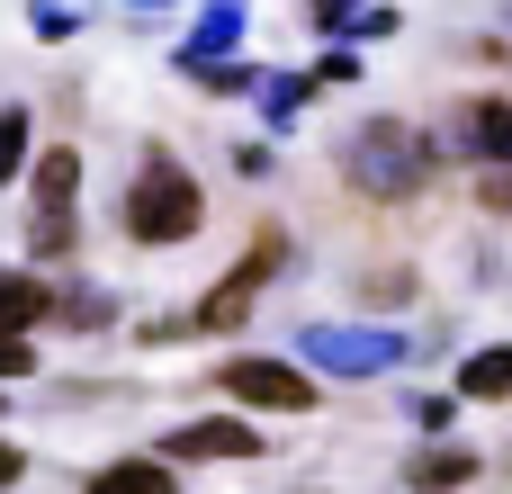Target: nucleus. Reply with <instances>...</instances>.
<instances>
[{
	"mask_svg": "<svg viewBox=\"0 0 512 494\" xmlns=\"http://www.w3.org/2000/svg\"><path fill=\"white\" fill-rule=\"evenodd\" d=\"M36 369V351H27V333H0V378H27Z\"/></svg>",
	"mask_w": 512,
	"mask_h": 494,
	"instance_id": "obj_18",
	"label": "nucleus"
},
{
	"mask_svg": "<svg viewBox=\"0 0 512 494\" xmlns=\"http://www.w3.org/2000/svg\"><path fill=\"white\" fill-rule=\"evenodd\" d=\"M315 18H324V27H342V18H351V0H315Z\"/></svg>",
	"mask_w": 512,
	"mask_h": 494,
	"instance_id": "obj_21",
	"label": "nucleus"
},
{
	"mask_svg": "<svg viewBox=\"0 0 512 494\" xmlns=\"http://www.w3.org/2000/svg\"><path fill=\"white\" fill-rule=\"evenodd\" d=\"M468 477H477V450H459V441H441V450L414 459V486H423V494H459Z\"/></svg>",
	"mask_w": 512,
	"mask_h": 494,
	"instance_id": "obj_12",
	"label": "nucleus"
},
{
	"mask_svg": "<svg viewBox=\"0 0 512 494\" xmlns=\"http://www.w3.org/2000/svg\"><path fill=\"white\" fill-rule=\"evenodd\" d=\"M279 270H288V234H261V243H252V261H243L234 279H216V288H207V306H198L189 324H207V333H234V324L252 315L261 279H279Z\"/></svg>",
	"mask_w": 512,
	"mask_h": 494,
	"instance_id": "obj_4",
	"label": "nucleus"
},
{
	"mask_svg": "<svg viewBox=\"0 0 512 494\" xmlns=\"http://www.w3.org/2000/svg\"><path fill=\"white\" fill-rule=\"evenodd\" d=\"M72 198H81V153H45L36 162V252L45 261L72 252Z\"/></svg>",
	"mask_w": 512,
	"mask_h": 494,
	"instance_id": "obj_5",
	"label": "nucleus"
},
{
	"mask_svg": "<svg viewBox=\"0 0 512 494\" xmlns=\"http://www.w3.org/2000/svg\"><path fill=\"white\" fill-rule=\"evenodd\" d=\"M45 315H54L45 279H27V270H0V333H27V324H45Z\"/></svg>",
	"mask_w": 512,
	"mask_h": 494,
	"instance_id": "obj_11",
	"label": "nucleus"
},
{
	"mask_svg": "<svg viewBox=\"0 0 512 494\" xmlns=\"http://www.w3.org/2000/svg\"><path fill=\"white\" fill-rule=\"evenodd\" d=\"M216 387H225L234 405H261V414H306V405H315L306 369H288V360H225Z\"/></svg>",
	"mask_w": 512,
	"mask_h": 494,
	"instance_id": "obj_6",
	"label": "nucleus"
},
{
	"mask_svg": "<svg viewBox=\"0 0 512 494\" xmlns=\"http://www.w3.org/2000/svg\"><path fill=\"white\" fill-rule=\"evenodd\" d=\"M27 171V108H0V189H18Z\"/></svg>",
	"mask_w": 512,
	"mask_h": 494,
	"instance_id": "obj_14",
	"label": "nucleus"
},
{
	"mask_svg": "<svg viewBox=\"0 0 512 494\" xmlns=\"http://www.w3.org/2000/svg\"><path fill=\"white\" fill-rule=\"evenodd\" d=\"M0 405H9V396H0Z\"/></svg>",
	"mask_w": 512,
	"mask_h": 494,
	"instance_id": "obj_23",
	"label": "nucleus"
},
{
	"mask_svg": "<svg viewBox=\"0 0 512 494\" xmlns=\"http://www.w3.org/2000/svg\"><path fill=\"white\" fill-rule=\"evenodd\" d=\"M18 468H27V459H18V450H9V441H0V494L18 486Z\"/></svg>",
	"mask_w": 512,
	"mask_h": 494,
	"instance_id": "obj_20",
	"label": "nucleus"
},
{
	"mask_svg": "<svg viewBox=\"0 0 512 494\" xmlns=\"http://www.w3.org/2000/svg\"><path fill=\"white\" fill-rule=\"evenodd\" d=\"M459 396L504 405V396H512V342H486V351H468V360H459Z\"/></svg>",
	"mask_w": 512,
	"mask_h": 494,
	"instance_id": "obj_10",
	"label": "nucleus"
},
{
	"mask_svg": "<svg viewBox=\"0 0 512 494\" xmlns=\"http://www.w3.org/2000/svg\"><path fill=\"white\" fill-rule=\"evenodd\" d=\"M486 207H504V216H512V171H495V180H486Z\"/></svg>",
	"mask_w": 512,
	"mask_h": 494,
	"instance_id": "obj_19",
	"label": "nucleus"
},
{
	"mask_svg": "<svg viewBox=\"0 0 512 494\" xmlns=\"http://www.w3.org/2000/svg\"><path fill=\"white\" fill-rule=\"evenodd\" d=\"M126 9H162V0H126Z\"/></svg>",
	"mask_w": 512,
	"mask_h": 494,
	"instance_id": "obj_22",
	"label": "nucleus"
},
{
	"mask_svg": "<svg viewBox=\"0 0 512 494\" xmlns=\"http://www.w3.org/2000/svg\"><path fill=\"white\" fill-rule=\"evenodd\" d=\"M342 171H351V189H369V198H414V189L432 180V144H423L405 117H360V126L342 135Z\"/></svg>",
	"mask_w": 512,
	"mask_h": 494,
	"instance_id": "obj_1",
	"label": "nucleus"
},
{
	"mask_svg": "<svg viewBox=\"0 0 512 494\" xmlns=\"http://www.w3.org/2000/svg\"><path fill=\"white\" fill-rule=\"evenodd\" d=\"M459 153H477V162L512 171V99H477V108L459 117Z\"/></svg>",
	"mask_w": 512,
	"mask_h": 494,
	"instance_id": "obj_8",
	"label": "nucleus"
},
{
	"mask_svg": "<svg viewBox=\"0 0 512 494\" xmlns=\"http://www.w3.org/2000/svg\"><path fill=\"white\" fill-rule=\"evenodd\" d=\"M198 216H207V198H198V180H189L180 162H153V171L126 189V234H135V243H189Z\"/></svg>",
	"mask_w": 512,
	"mask_h": 494,
	"instance_id": "obj_2",
	"label": "nucleus"
},
{
	"mask_svg": "<svg viewBox=\"0 0 512 494\" xmlns=\"http://www.w3.org/2000/svg\"><path fill=\"white\" fill-rule=\"evenodd\" d=\"M81 494H171V468L162 459H117V468H99Z\"/></svg>",
	"mask_w": 512,
	"mask_h": 494,
	"instance_id": "obj_13",
	"label": "nucleus"
},
{
	"mask_svg": "<svg viewBox=\"0 0 512 494\" xmlns=\"http://www.w3.org/2000/svg\"><path fill=\"white\" fill-rule=\"evenodd\" d=\"M243 18H252V0H207V9H198V36H189L180 63H189V72H198V63H225V45L243 36Z\"/></svg>",
	"mask_w": 512,
	"mask_h": 494,
	"instance_id": "obj_9",
	"label": "nucleus"
},
{
	"mask_svg": "<svg viewBox=\"0 0 512 494\" xmlns=\"http://www.w3.org/2000/svg\"><path fill=\"white\" fill-rule=\"evenodd\" d=\"M63 324H81V333L108 324V288H72V297H63Z\"/></svg>",
	"mask_w": 512,
	"mask_h": 494,
	"instance_id": "obj_16",
	"label": "nucleus"
},
{
	"mask_svg": "<svg viewBox=\"0 0 512 494\" xmlns=\"http://www.w3.org/2000/svg\"><path fill=\"white\" fill-rule=\"evenodd\" d=\"M36 36L63 45V36H72V9H63V0H36Z\"/></svg>",
	"mask_w": 512,
	"mask_h": 494,
	"instance_id": "obj_17",
	"label": "nucleus"
},
{
	"mask_svg": "<svg viewBox=\"0 0 512 494\" xmlns=\"http://www.w3.org/2000/svg\"><path fill=\"white\" fill-rule=\"evenodd\" d=\"M252 90H261V117H270V126H288L297 99H306V81H288V72H270V81H252Z\"/></svg>",
	"mask_w": 512,
	"mask_h": 494,
	"instance_id": "obj_15",
	"label": "nucleus"
},
{
	"mask_svg": "<svg viewBox=\"0 0 512 494\" xmlns=\"http://www.w3.org/2000/svg\"><path fill=\"white\" fill-rule=\"evenodd\" d=\"M297 351H306V369H333V378H378L405 360V342L387 324H306Z\"/></svg>",
	"mask_w": 512,
	"mask_h": 494,
	"instance_id": "obj_3",
	"label": "nucleus"
},
{
	"mask_svg": "<svg viewBox=\"0 0 512 494\" xmlns=\"http://www.w3.org/2000/svg\"><path fill=\"white\" fill-rule=\"evenodd\" d=\"M162 459H261V441H252L243 414H207V423H180L162 441Z\"/></svg>",
	"mask_w": 512,
	"mask_h": 494,
	"instance_id": "obj_7",
	"label": "nucleus"
}]
</instances>
